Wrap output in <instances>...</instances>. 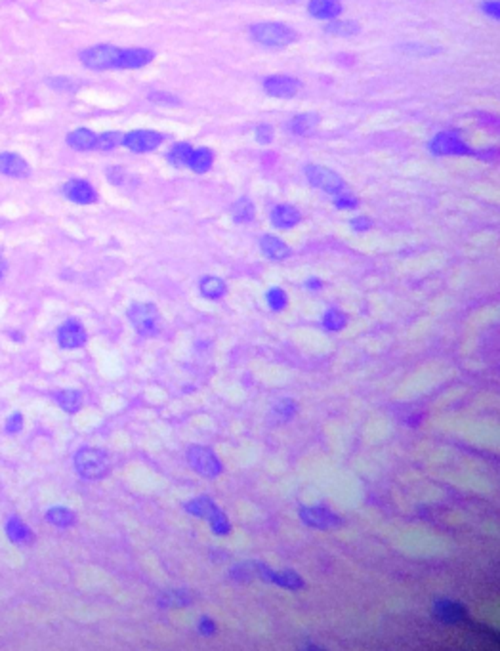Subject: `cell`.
<instances>
[{
	"mask_svg": "<svg viewBox=\"0 0 500 651\" xmlns=\"http://www.w3.org/2000/svg\"><path fill=\"white\" fill-rule=\"evenodd\" d=\"M300 80L294 77H288V75H270V77L263 80V90L265 94H270L272 98L277 100H290L300 92Z\"/></svg>",
	"mask_w": 500,
	"mask_h": 651,
	"instance_id": "10",
	"label": "cell"
},
{
	"mask_svg": "<svg viewBox=\"0 0 500 651\" xmlns=\"http://www.w3.org/2000/svg\"><path fill=\"white\" fill-rule=\"evenodd\" d=\"M298 405L294 399H279V401L275 403L272 407V420L273 422H277V424H283V422H288V420L292 419L294 415H296Z\"/></svg>",
	"mask_w": 500,
	"mask_h": 651,
	"instance_id": "31",
	"label": "cell"
},
{
	"mask_svg": "<svg viewBox=\"0 0 500 651\" xmlns=\"http://www.w3.org/2000/svg\"><path fill=\"white\" fill-rule=\"evenodd\" d=\"M206 522L210 525L214 535H218V537H226V535L231 533V522L228 520V516L224 514L220 506L214 508V512L206 518Z\"/></svg>",
	"mask_w": 500,
	"mask_h": 651,
	"instance_id": "33",
	"label": "cell"
},
{
	"mask_svg": "<svg viewBox=\"0 0 500 651\" xmlns=\"http://www.w3.org/2000/svg\"><path fill=\"white\" fill-rule=\"evenodd\" d=\"M86 331L83 323H78L76 319H67L63 325L58 329V342L63 350H76L83 348L86 344Z\"/></svg>",
	"mask_w": 500,
	"mask_h": 651,
	"instance_id": "11",
	"label": "cell"
},
{
	"mask_svg": "<svg viewBox=\"0 0 500 651\" xmlns=\"http://www.w3.org/2000/svg\"><path fill=\"white\" fill-rule=\"evenodd\" d=\"M214 164V153L213 149L208 147H199L193 149V153L189 157V164L187 168H191L197 174H204L206 170H210V166Z\"/></svg>",
	"mask_w": 500,
	"mask_h": 651,
	"instance_id": "26",
	"label": "cell"
},
{
	"mask_svg": "<svg viewBox=\"0 0 500 651\" xmlns=\"http://www.w3.org/2000/svg\"><path fill=\"white\" fill-rule=\"evenodd\" d=\"M307 12L317 19L331 21L342 14V4H340V0H309Z\"/></svg>",
	"mask_w": 500,
	"mask_h": 651,
	"instance_id": "19",
	"label": "cell"
},
{
	"mask_svg": "<svg viewBox=\"0 0 500 651\" xmlns=\"http://www.w3.org/2000/svg\"><path fill=\"white\" fill-rule=\"evenodd\" d=\"M4 272H6V262H4V260L0 258V277L4 275Z\"/></svg>",
	"mask_w": 500,
	"mask_h": 651,
	"instance_id": "48",
	"label": "cell"
},
{
	"mask_svg": "<svg viewBox=\"0 0 500 651\" xmlns=\"http://www.w3.org/2000/svg\"><path fill=\"white\" fill-rule=\"evenodd\" d=\"M348 325V318L346 313L338 308H329L323 316V327L331 333H338L344 327Z\"/></svg>",
	"mask_w": 500,
	"mask_h": 651,
	"instance_id": "34",
	"label": "cell"
},
{
	"mask_svg": "<svg viewBox=\"0 0 500 651\" xmlns=\"http://www.w3.org/2000/svg\"><path fill=\"white\" fill-rule=\"evenodd\" d=\"M272 584H277V586H283V588H287V591L296 592L304 588L305 581L294 569H285V571H275V569H273Z\"/></svg>",
	"mask_w": 500,
	"mask_h": 651,
	"instance_id": "23",
	"label": "cell"
},
{
	"mask_svg": "<svg viewBox=\"0 0 500 651\" xmlns=\"http://www.w3.org/2000/svg\"><path fill=\"white\" fill-rule=\"evenodd\" d=\"M96 142H98V136L88 129H76L67 136V144L76 151L96 149Z\"/></svg>",
	"mask_w": 500,
	"mask_h": 651,
	"instance_id": "24",
	"label": "cell"
},
{
	"mask_svg": "<svg viewBox=\"0 0 500 651\" xmlns=\"http://www.w3.org/2000/svg\"><path fill=\"white\" fill-rule=\"evenodd\" d=\"M270 220H272L273 228H277V230H292V228H296L298 223L302 222V214H300L296 206L277 205L272 210Z\"/></svg>",
	"mask_w": 500,
	"mask_h": 651,
	"instance_id": "14",
	"label": "cell"
},
{
	"mask_svg": "<svg viewBox=\"0 0 500 651\" xmlns=\"http://www.w3.org/2000/svg\"><path fill=\"white\" fill-rule=\"evenodd\" d=\"M193 600H195V596L187 588H170V591L159 594L157 604H159V608H187Z\"/></svg>",
	"mask_w": 500,
	"mask_h": 651,
	"instance_id": "17",
	"label": "cell"
},
{
	"mask_svg": "<svg viewBox=\"0 0 500 651\" xmlns=\"http://www.w3.org/2000/svg\"><path fill=\"white\" fill-rule=\"evenodd\" d=\"M334 206L338 208V210H354L359 206V199L356 195H351V193H346V191H342L338 195H334Z\"/></svg>",
	"mask_w": 500,
	"mask_h": 651,
	"instance_id": "38",
	"label": "cell"
},
{
	"mask_svg": "<svg viewBox=\"0 0 500 651\" xmlns=\"http://www.w3.org/2000/svg\"><path fill=\"white\" fill-rule=\"evenodd\" d=\"M6 535L14 544H33L34 535L31 531V527L25 522H21L19 518H10L6 523Z\"/></svg>",
	"mask_w": 500,
	"mask_h": 651,
	"instance_id": "21",
	"label": "cell"
},
{
	"mask_svg": "<svg viewBox=\"0 0 500 651\" xmlns=\"http://www.w3.org/2000/svg\"><path fill=\"white\" fill-rule=\"evenodd\" d=\"M120 50L122 48L113 44H96L80 52V61L85 63V67L94 69V71L119 69Z\"/></svg>",
	"mask_w": 500,
	"mask_h": 651,
	"instance_id": "4",
	"label": "cell"
},
{
	"mask_svg": "<svg viewBox=\"0 0 500 651\" xmlns=\"http://www.w3.org/2000/svg\"><path fill=\"white\" fill-rule=\"evenodd\" d=\"M122 137H124V134H120V132H103L102 136H98L96 147L103 149V151H109V149H115L122 144Z\"/></svg>",
	"mask_w": 500,
	"mask_h": 651,
	"instance_id": "37",
	"label": "cell"
},
{
	"mask_svg": "<svg viewBox=\"0 0 500 651\" xmlns=\"http://www.w3.org/2000/svg\"><path fill=\"white\" fill-rule=\"evenodd\" d=\"M46 522L56 525V527H71V525H75L76 523V516L75 512H71L69 508L54 506V508H50V510L46 512Z\"/></svg>",
	"mask_w": 500,
	"mask_h": 651,
	"instance_id": "30",
	"label": "cell"
},
{
	"mask_svg": "<svg viewBox=\"0 0 500 651\" xmlns=\"http://www.w3.org/2000/svg\"><path fill=\"white\" fill-rule=\"evenodd\" d=\"M75 468L86 480H100L109 474V456L94 447H83L75 454Z\"/></svg>",
	"mask_w": 500,
	"mask_h": 651,
	"instance_id": "3",
	"label": "cell"
},
{
	"mask_svg": "<svg viewBox=\"0 0 500 651\" xmlns=\"http://www.w3.org/2000/svg\"><path fill=\"white\" fill-rule=\"evenodd\" d=\"M216 506H218V505L214 503L213 498L206 497V495H203V497H195V498H191V500H187L186 505H184V508H186L187 514H191V516H195V518H203V520H206L208 516L213 514Z\"/></svg>",
	"mask_w": 500,
	"mask_h": 651,
	"instance_id": "27",
	"label": "cell"
},
{
	"mask_svg": "<svg viewBox=\"0 0 500 651\" xmlns=\"http://www.w3.org/2000/svg\"><path fill=\"white\" fill-rule=\"evenodd\" d=\"M29 164L16 153H0V174H6L12 178H25L29 176Z\"/></svg>",
	"mask_w": 500,
	"mask_h": 651,
	"instance_id": "16",
	"label": "cell"
},
{
	"mask_svg": "<svg viewBox=\"0 0 500 651\" xmlns=\"http://www.w3.org/2000/svg\"><path fill=\"white\" fill-rule=\"evenodd\" d=\"M349 225H351V230H354V232L363 233V232H369V230L373 228V220H371L369 216H356V218L349 222Z\"/></svg>",
	"mask_w": 500,
	"mask_h": 651,
	"instance_id": "42",
	"label": "cell"
},
{
	"mask_svg": "<svg viewBox=\"0 0 500 651\" xmlns=\"http://www.w3.org/2000/svg\"><path fill=\"white\" fill-rule=\"evenodd\" d=\"M481 8H483L485 14H487L489 17H492V19H500L499 0H487V2H483V6H481Z\"/></svg>",
	"mask_w": 500,
	"mask_h": 651,
	"instance_id": "45",
	"label": "cell"
},
{
	"mask_svg": "<svg viewBox=\"0 0 500 651\" xmlns=\"http://www.w3.org/2000/svg\"><path fill=\"white\" fill-rule=\"evenodd\" d=\"M319 122H321V117L317 113H300V115L290 119L288 129L296 136H309L319 126Z\"/></svg>",
	"mask_w": 500,
	"mask_h": 651,
	"instance_id": "20",
	"label": "cell"
},
{
	"mask_svg": "<svg viewBox=\"0 0 500 651\" xmlns=\"http://www.w3.org/2000/svg\"><path fill=\"white\" fill-rule=\"evenodd\" d=\"M254 136H256V140H258V144H263V146H265V144H272L275 132H273V129L270 126V124L262 122V124H258V126H256Z\"/></svg>",
	"mask_w": 500,
	"mask_h": 651,
	"instance_id": "39",
	"label": "cell"
},
{
	"mask_svg": "<svg viewBox=\"0 0 500 651\" xmlns=\"http://www.w3.org/2000/svg\"><path fill=\"white\" fill-rule=\"evenodd\" d=\"M197 630H199V635L204 636V638H210V636L216 635V623H214L210 617H201L199 619V623H197Z\"/></svg>",
	"mask_w": 500,
	"mask_h": 651,
	"instance_id": "41",
	"label": "cell"
},
{
	"mask_svg": "<svg viewBox=\"0 0 500 651\" xmlns=\"http://www.w3.org/2000/svg\"><path fill=\"white\" fill-rule=\"evenodd\" d=\"M305 287H307L309 291H321L323 281L321 279H315V277H312V279H307V281H305Z\"/></svg>",
	"mask_w": 500,
	"mask_h": 651,
	"instance_id": "47",
	"label": "cell"
},
{
	"mask_svg": "<svg viewBox=\"0 0 500 651\" xmlns=\"http://www.w3.org/2000/svg\"><path fill=\"white\" fill-rule=\"evenodd\" d=\"M265 300H268V306L273 309V311H283V309L287 308L288 304V296L287 292L279 289V287H273L268 291L265 294Z\"/></svg>",
	"mask_w": 500,
	"mask_h": 651,
	"instance_id": "35",
	"label": "cell"
},
{
	"mask_svg": "<svg viewBox=\"0 0 500 651\" xmlns=\"http://www.w3.org/2000/svg\"><path fill=\"white\" fill-rule=\"evenodd\" d=\"M250 34L256 43L263 44L268 48H287L296 43V31L292 27L277 21H262L250 27Z\"/></svg>",
	"mask_w": 500,
	"mask_h": 651,
	"instance_id": "2",
	"label": "cell"
},
{
	"mask_svg": "<svg viewBox=\"0 0 500 651\" xmlns=\"http://www.w3.org/2000/svg\"><path fill=\"white\" fill-rule=\"evenodd\" d=\"M187 463L193 470L203 476V478H216L220 476L224 468H221L220 459L216 456L210 447L204 445H191L187 449Z\"/></svg>",
	"mask_w": 500,
	"mask_h": 651,
	"instance_id": "6",
	"label": "cell"
},
{
	"mask_svg": "<svg viewBox=\"0 0 500 651\" xmlns=\"http://www.w3.org/2000/svg\"><path fill=\"white\" fill-rule=\"evenodd\" d=\"M229 577H231L233 581H239V583H246V581H250L252 577H256L254 564H250V562H243V564L233 566L231 567V571H229Z\"/></svg>",
	"mask_w": 500,
	"mask_h": 651,
	"instance_id": "36",
	"label": "cell"
},
{
	"mask_svg": "<svg viewBox=\"0 0 500 651\" xmlns=\"http://www.w3.org/2000/svg\"><path fill=\"white\" fill-rule=\"evenodd\" d=\"M63 193L69 201H73L76 205H92L98 201V193L96 189L88 184L86 180H71L65 184Z\"/></svg>",
	"mask_w": 500,
	"mask_h": 651,
	"instance_id": "13",
	"label": "cell"
},
{
	"mask_svg": "<svg viewBox=\"0 0 500 651\" xmlns=\"http://www.w3.org/2000/svg\"><path fill=\"white\" fill-rule=\"evenodd\" d=\"M359 23L354 21V19H338V17H334L331 19L327 27H325V31L332 36H340V38H348V36H356L359 33Z\"/></svg>",
	"mask_w": 500,
	"mask_h": 651,
	"instance_id": "25",
	"label": "cell"
},
{
	"mask_svg": "<svg viewBox=\"0 0 500 651\" xmlns=\"http://www.w3.org/2000/svg\"><path fill=\"white\" fill-rule=\"evenodd\" d=\"M149 100L153 103H159V105H178L180 103L178 98H174L169 92H153V94H149Z\"/></svg>",
	"mask_w": 500,
	"mask_h": 651,
	"instance_id": "43",
	"label": "cell"
},
{
	"mask_svg": "<svg viewBox=\"0 0 500 651\" xmlns=\"http://www.w3.org/2000/svg\"><path fill=\"white\" fill-rule=\"evenodd\" d=\"M254 203H252L250 199H239V201H235L233 206H231V218H233V222L235 223L252 222V220H254Z\"/></svg>",
	"mask_w": 500,
	"mask_h": 651,
	"instance_id": "28",
	"label": "cell"
},
{
	"mask_svg": "<svg viewBox=\"0 0 500 651\" xmlns=\"http://www.w3.org/2000/svg\"><path fill=\"white\" fill-rule=\"evenodd\" d=\"M433 155L437 157H468V155H475L472 147L468 146L466 142L453 132H441L433 137L432 144H430Z\"/></svg>",
	"mask_w": 500,
	"mask_h": 651,
	"instance_id": "7",
	"label": "cell"
},
{
	"mask_svg": "<svg viewBox=\"0 0 500 651\" xmlns=\"http://www.w3.org/2000/svg\"><path fill=\"white\" fill-rule=\"evenodd\" d=\"M162 144V134L155 130H132L122 137V146L134 153H149Z\"/></svg>",
	"mask_w": 500,
	"mask_h": 651,
	"instance_id": "9",
	"label": "cell"
},
{
	"mask_svg": "<svg viewBox=\"0 0 500 651\" xmlns=\"http://www.w3.org/2000/svg\"><path fill=\"white\" fill-rule=\"evenodd\" d=\"M21 428H23V415H21V412H14V415L6 420L4 430H6L8 434H17V432H21Z\"/></svg>",
	"mask_w": 500,
	"mask_h": 651,
	"instance_id": "44",
	"label": "cell"
},
{
	"mask_svg": "<svg viewBox=\"0 0 500 651\" xmlns=\"http://www.w3.org/2000/svg\"><path fill=\"white\" fill-rule=\"evenodd\" d=\"M199 291L208 300H221L228 294V285L216 275H206L199 281Z\"/></svg>",
	"mask_w": 500,
	"mask_h": 651,
	"instance_id": "22",
	"label": "cell"
},
{
	"mask_svg": "<svg viewBox=\"0 0 500 651\" xmlns=\"http://www.w3.org/2000/svg\"><path fill=\"white\" fill-rule=\"evenodd\" d=\"M107 178H109L111 184H115V186H120L122 184V178H124V170L119 168V166H113L107 170Z\"/></svg>",
	"mask_w": 500,
	"mask_h": 651,
	"instance_id": "46",
	"label": "cell"
},
{
	"mask_svg": "<svg viewBox=\"0 0 500 651\" xmlns=\"http://www.w3.org/2000/svg\"><path fill=\"white\" fill-rule=\"evenodd\" d=\"M304 172L307 181H309L314 188L325 191V193L338 195L342 191H346V181L342 180V176H340L338 172L332 170L329 166H323V164H307Z\"/></svg>",
	"mask_w": 500,
	"mask_h": 651,
	"instance_id": "5",
	"label": "cell"
},
{
	"mask_svg": "<svg viewBox=\"0 0 500 651\" xmlns=\"http://www.w3.org/2000/svg\"><path fill=\"white\" fill-rule=\"evenodd\" d=\"M433 619H437L443 625H457L466 621V608L455 600H437L433 604Z\"/></svg>",
	"mask_w": 500,
	"mask_h": 651,
	"instance_id": "12",
	"label": "cell"
},
{
	"mask_svg": "<svg viewBox=\"0 0 500 651\" xmlns=\"http://www.w3.org/2000/svg\"><path fill=\"white\" fill-rule=\"evenodd\" d=\"M128 319L132 327L136 329V333L145 338H155L162 331L161 313L155 304L149 302H136L128 308Z\"/></svg>",
	"mask_w": 500,
	"mask_h": 651,
	"instance_id": "1",
	"label": "cell"
},
{
	"mask_svg": "<svg viewBox=\"0 0 500 651\" xmlns=\"http://www.w3.org/2000/svg\"><path fill=\"white\" fill-rule=\"evenodd\" d=\"M56 401L63 411L73 415L83 407V394L78 390H61L56 394Z\"/></svg>",
	"mask_w": 500,
	"mask_h": 651,
	"instance_id": "29",
	"label": "cell"
},
{
	"mask_svg": "<svg viewBox=\"0 0 500 651\" xmlns=\"http://www.w3.org/2000/svg\"><path fill=\"white\" fill-rule=\"evenodd\" d=\"M260 250L263 252V256L270 258V260H285L292 252L287 243L275 235H263L260 239Z\"/></svg>",
	"mask_w": 500,
	"mask_h": 651,
	"instance_id": "18",
	"label": "cell"
},
{
	"mask_svg": "<svg viewBox=\"0 0 500 651\" xmlns=\"http://www.w3.org/2000/svg\"><path fill=\"white\" fill-rule=\"evenodd\" d=\"M155 60V52L149 48H127L120 50L119 69H142Z\"/></svg>",
	"mask_w": 500,
	"mask_h": 651,
	"instance_id": "15",
	"label": "cell"
},
{
	"mask_svg": "<svg viewBox=\"0 0 500 651\" xmlns=\"http://www.w3.org/2000/svg\"><path fill=\"white\" fill-rule=\"evenodd\" d=\"M52 88H56V90H60V92H73L76 90V82L73 78L69 77H56L50 80Z\"/></svg>",
	"mask_w": 500,
	"mask_h": 651,
	"instance_id": "40",
	"label": "cell"
},
{
	"mask_svg": "<svg viewBox=\"0 0 500 651\" xmlns=\"http://www.w3.org/2000/svg\"><path fill=\"white\" fill-rule=\"evenodd\" d=\"M300 520L307 525V527H314V529H332V527H338L342 520L338 514H334L332 510L325 508V506H302L298 510Z\"/></svg>",
	"mask_w": 500,
	"mask_h": 651,
	"instance_id": "8",
	"label": "cell"
},
{
	"mask_svg": "<svg viewBox=\"0 0 500 651\" xmlns=\"http://www.w3.org/2000/svg\"><path fill=\"white\" fill-rule=\"evenodd\" d=\"M193 153V147L189 146L187 142H180L174 144L172 149L169 151V163L176 168H184L189 164V157Z\"/></svg>",
	"mask_w": 500,
	"mask_h": 651,
	"instance_id": "32",
	"label": "cell"
}]
</instances>
